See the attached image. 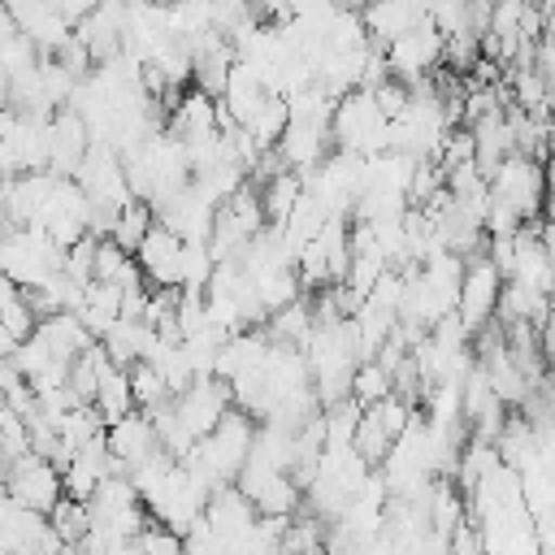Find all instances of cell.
<instances>
[{
	"instance_id": "6da1fadb",
	"label": "cell",
	"mask_w": 555,
	"mask_h": 555,
	"mask_svg": "<svg viewBox=\"0 0 555 555\" xmlns=\"http://www.w3.org/2000/svg\"><path fill=\"white\" fill-rule=\"evenodd\" d=\"M334 147L338 152H360V156L390 152V117L382 113L373 91L356 87L334 104Z\"/></svg>"
},
{
	"instance_id": "7a4b0ae2",
	"label": "cell",
	"mask_w": 555,
	"mask_h": 555,
	"mask_svg": "<svg viewBox=\"0 0 555 555\" xmlns=\"http://www.w3.org/2000/svg\"><path fill=\"white\" fill-rule=\"evenodd\" d=\"M490 195L503 199L507 208H516L525 221L542 217V212H546V195H551V186H546V165L533 160V156L512 152V156L503 160V169L490 178Z\"/></svg>"
},
{
	"instance_id": "3957f363",
	"label": "cell",
	"mask_w": 555,
	"mask_h": 555,
	"mask_svg": "<svg viewBox=\"0 0 555 555\" xmlns=\"http://www.w3.org/2000/svg\"><path fill=\"white\" fill-rule=\"evenodd\" d=\"M442 52H447V35H442L429 17H416L399 39L386 43L390 74L403 78V82H416V78L434 74V69L442 65Z\"/></svg>"
},
{
	"instance_id": "277c9868",
	"label": "cell",
	"mask_w": 555,
	"mask_h": 555,
	"mask_svg": "<svg viewBox=\"0 0 555 555\" xmlns=\"http://www.w3.org/2000/svg\"><path fill=\"white\" fill-rule=\"evenodd\" d=\"M230 408H234V386L225 382V377H217V373H204V377H195L182 395H178V416H182V425H186V434L199 442L204 434H212L225 416H230Z\"/></svg>"
},
{
	"instance_id": "5b68a950",
	"label": "cell",
	"mask_w": 555,
	"mask_h": 555,
	"mask_svg": "<svg viewBox=\"0 0 555 555\" xmlns=\"http://www.w3.org/2000/svg\"><path fill=\"white\" fill-rule=\"evenodd\" d=\"M4 494L9 499H17V503H26V507H35V512H52L61 499H65V473L52 464V460H43V455H22L13 468H4Z\"/></svg>"
},
{
	"instance_id": "8992f818",
	"label": "cell",
	"mask_w": 555,
	"mask_h": 555,
	"mask_svg": "<svg viewBox=\"0 0 555 555\" xmlns=\"http://www.w3.org/2000/svg\"><path fill=\"white\" fill-rule=\"evenodd\" d=\"M503 282H507V273H503V269L490 260V251L468 260V273H464V295H460V308H455L468 334H477V330H481V325H486V321L499 312Z\"/></svg>"
},
{
	"instance_id": "52a82bcc",
	"label": "cell",
	"mask_w": 555,
	"mask_h": 555,
	"mask_svg": "<svg viewBox=\"0 0 555 555\" xmlns=\"http://www.w3.org/2000/svg\"><path fill=\"white\" fill-rule=\"evenodd\" d=\"M108 447H113V455H117L130 473L165 451V442H160V434H156V425H152V416H147L143 408H134L130 416H121V421L108 425Z\"/></svg>"
},
{
	"instance_id": "ba28073f",
	"label": "cell",
	"mask_w": 555,
	"mask_h": 555,
	"mask_svg": "<svg viewBox=\"0 0 555 555\" xmlns=\"http://www.w3.org/2000/svg\"><path fill=\"white\" fill-rule=\"evenodd\" d=\"M182 234H173L169 225H152L147 230V238L139 243V269H143V278L152 282V286H182L178 282V269H182Z\"/></svg>"
},
{
	"instance_id": "9c48e42d",
	"label": "cell",
	"mask_w": 555,
	"mask_h": 555,
	"mask_svg": "<svg viewBox=\"0 0 555 555\" xmlns=\"http://www.w3.org/2000/svg\"><path fill=\"white\" fill-rule=\"evenodd\" d=\"M39 334L48 338V347H52V356L56 360H78V356H87L100 338L87 330V321L78 317V312H52V317H43L39 321Z\"/></svg>"
},
{
	"instance_id": "30bf717a",
	"label": "cell",
	"mask_w": 555,
	"mask_h": 555,
	"mask_svg": "<svg viewBox=\"0 0 555 555\" xmlns=\"http://www.w3.org/2000/svg\"><path fill=\"white\" fill-rule=\"evenodd\" d=\"M95 408L104 412V421L113 425V421H121V416H130L139 403H134V386H130V369H121V364H104V373H100V395H95Z\"/></svg>"
},
{
	"instance_id": "8fae6325",
	"label": "cell",
	"mask_w": 555,
	"mask_h": 555,
	"mask_svg": "<svg viewBox=\"0 0 555 555\" xmlns=\"http://www.w3.org/2000/svg\"><path fill=\"white\" fill-rule=\"evenodd\" d=\"M304 191H308V178H304V173H295V169H286V173L269 178V182L260 186V199H264L269 225H286V217L295 212V204L304 199Z\"/></svg>"
},
{
	"instance_id": "7c38bea8",
	"label": "cell",
	"mask_w": 555,
	"mask_h": 555,
	"mask_svg": "<svg viewBox=\"0 0 555 555\" xmlns=\"http://www.w3.org/2000/svg\"><path fill=\"white\" fill-rule=\"evenodd\" d=\"M48 520H52V529L61 533V542H74V546H78V542L91 533V503L65 494V499L48 512Z\"/></svg>"
},
{
	"instance_id": "4fadbf2b",
	"label": "cell",
	"mask_w": 555,
	"mask_h": 555,
	"mask_svg": "<svg viewBox=\"0 0 555 555\" xmlns=\"http://www.w3.org/2000/svg\"><path fill=\"white\" fill-rule=\"evenodd\" d=\"M386 395H395L390 373H386L377 360H364V364L356 369V377H351V399L364 403V408H373V403H382Z\"/></svg>"
},
{
	"instance_id": "5bb4252c",
	"label": "cell",
	"mask_w": 555,
	"mask_h": 555,
	"mask_svg": "<svg viewBox=\"0 0 555 555\" xmlns=\"http://www.w3.org/2000/svg\"><path fill=\"white\" fill-rule=\"evenodd\" d=\"M130 386H134V403H139V408H156L160 399H169V395H173V390H169V382H165V373H160L152 360L130 364Z\"/></svg>"
},
{
	"instance_id": "9a60e30c",
	"label": "cell",
	"mask_w": 555,
	"mask_h": 555,
	"mask_svg": "<svg viewBox=\"0 0 555 555\" xmlns=\"http://www.w3.org/2000/svg\"><path fill=\"white\" fill-rule=\"evenodd\" d=\"M546 186H551V191H555V156H551V160H546Z\"/></svg>"
},
{
	"instance_id": "2e32d148",
	"label": "cell",
	"mask_w": 555,
	"mask_h": 555,
	"mask_svg": "<svg viewBox=\"0 0 555 555\" xmlns=\"http://www.w3.org/2000/svg\"><path fill=\"white\" fill-rule=\"evenodd\" d=\"M546 217H555V191L546 195Z\"/></svg>"
}]
</instances>
